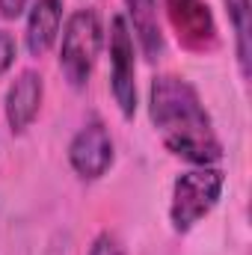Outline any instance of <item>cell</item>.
Segmentation results:
<instances>
[{
  "mask_svg": "<svg viewBox=\"0 0 252 255\" xmlns=\"http://www.w3.org/2000/svg\"><path fill=\"white\" fill-rule=\"evenodd\" d=\"M148 116L160 142L175 157L193 166H217L223 160V142L190 80L157 74L148 86Z\"/></svg>",
  "mask_w": 252,
  "mask_h": 255,
  "instance_id": "1",
  "label": "cell"
},
{
  "mask_svg": "<svg viewBox=\"0 0 252 255\" xmlns=\"http://www.w3.org/2000/svg\"><path fill=\"white\" fill-rule=\"evenodd\" d=\"M104 45V27L95 9H74L60 33V71L71 89H86Z\"/></svg>",
  "mask_w": 252,
  "mask_h": 255,
  "instance_id": "2",
  "label": "cell"
},
{
  "mask_svg": "<svg viewBox=\"0 0 252 255\" xmlns=\"http://www.w3.org/2000/svg\"><path fill=\"white\" fill-rule=\"evenodd\" d=\"M226 187V172L220 166H193L181 172L172 184L169 199V226L178 235L193 232L220 202Z\"/></svg>",
  "mask_w": 252,
  "mask_h": 255,
  "instance_id": "3",
  "label": "cell"
},
{
  "mask_svg": "<svg viewBox=\"0 0 252 255\" xmlns=\"http://www.w3.org/2000/svg\"><path fill=\"white\" fill-rule=\"evenodd\" d=\"M110 92L125 119H133L136 113V45L127 30L125 18L113 15L110 18Z\"/></svg>",
  "mask_w": 252,
  "mask_h": 255,
  "instance_id": "4",
  "label": "cell"
},
{
  "mask_svg": "<svg viewBox=\"0 0 252 255\" xmlns=\"http://www.w3.org/2000/svg\"><path fill=\"white\" fill-rule=\"evenodd\" d=\"M116 160V145L110 128L101 119H92L80 128L68 142V163L80 181H98L110 172Z\"/></svg>",
  "mask_w": 252,
  "mask_h": 255,
  "instance_id": "5",
  "label": "cell"
},
{
  "mask_svg": "<svg viewBox=\"0 0 252 255\" xmlns=\"http://www.w3.org/2000/svg\"><path fill=\"white\" fill-rule=\"evenodd\" d=\"M163 6H166V18L181 48H187L193 54H211L220 45L217 21H214L208 0H163Z\"/></svg>",
  "mask_w": 252,
  "mask_h": 255,
  "instance_id": "6",
  "label": "cell"
},
{
  "mask_svg": "<svg viewBox=\"0 0 252 255\" xmlns=\"http://www.w3.org/2000/svg\"><path fill=\"white\" fill-rule=\"evenodd\" d=\"M42 101H45V80L39 71L27 68L21 71L12 86L6 89V101H3V116H6V125L12 133H24L27 128L36 122L39 110H42Z\"/></svg>",
  "mask_w": 252,
  "mask_h": 255,
  "instance_id": "7",
  "label": "cell"
},
{
  "mask_svg": "<svg viewBox=\"0 0 252 255\" xmlns=\"http://www.w3.org/2000/svg\"><path fill=\"white\" fill-rule=\"evenodd\" d=\"M125 24L133 36V45L148 63L163 57V30L157 18V0H125Z\"/></svg>",
  "mask_w": 252,
  "mask_h": 255,
  "instance_id": "8",
  "label": "cell"
},
{
  "mask_svg": "<svg viewBox=\"0 0 252 255\" xmlns=\"http://www.w3.org/2000/svg\"><path fill=\"white\" fill-rule=\"evenodd\" d=\"M63 30V0H36L27 15L24 45L30 57H45Z\"/></svg>",
  "mask_w": 252,
  "mask_h": 255,
  "instance_id": "9",
  "label": "cell"
},
{
  "mask_svg": "<svg viewBox=\"0 0 252 255\" xmlns=\"http://www.w3.org/2000/svg\"><path fill=\"white\" fill-rule=\"evenodd\" d=\"M229 6V24H232V33H235V54H238V65H241V74L250 77V57H252V9L250 0H226Z\"/></svg>",
  "mask_w": 252,
  "mask_h": 255,
  "instance_id": "10",
  "label": "cell"
},
{
  "mask_svg": "<svg viewBox=\"0 0 252 255\" xmlns=\"http://www.w3.org/2000/svg\"><path fill=\"white\" fill-rule=\"evenodd\" d=\"M89 255H125V247L119 244V238L113 232H101L92 247H89Z\"/></svg>",
  "mask_w": 252,
  "mask_h": 255,
  "instance_id": "11",
  "label": "cell"
},
{
  "mask_svg": "<svg viewBox=\"0 0 252 255\" xmlns=\"http://www.w3.org/2000/svg\"><path fill=\"white\" fill-rule=\"evenodd\" d=\"M15 54H18L15 39H12L6 30H0V77L12 68V63H15Z\"/></svg>",
  "mask_w": 252,
  "mask_h": 255,
  "instance_id": "12",
  "label": "cell"
},
{
  "mask_svg": "<svg viewBox=\"0 0 252 255\" xmlns=\"http://www.w3.org/2000/svg\"><path fill=\"white\" fill-rule=\"evenodd\" d=\"M27 6H30V0H0V15H3L6 21H15V18L24 15Z\"/></svg>",
  "mask_w": 252,
  "mask_h": 255,
  "instance_id": "13",
  "label": "cell"
}]
</instances>
